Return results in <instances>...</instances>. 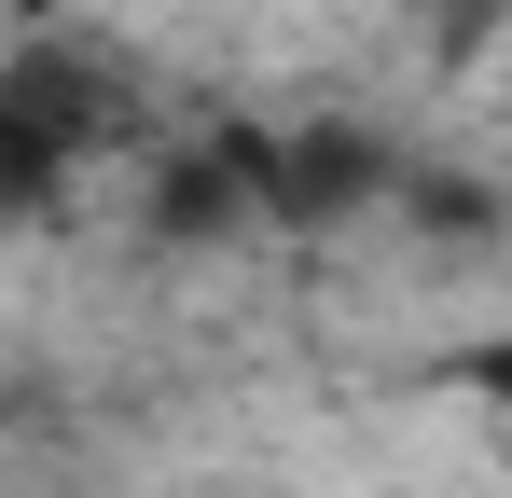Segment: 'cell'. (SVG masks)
<instances>
[{"label": "cell", "instance_id": "cell-1", "mask_svg": "<svg viewBox=\"0 0 512 498\" xmlns=\"http://www.w3.org/2000/svg\"><path fill=\"white\" fill-rule=\"evenodd\" d=\"M416 166L388 153L374 125H291V139H263V222H291V236H319V222H360V208H388Z\"/></svg>", "mask_w": 512, "mask_h": 498}, {"label": "cell", "instance_id": "cell-2", "mask_svg": "<svg viewBox=\"0 0 512 498\" xmlns=\"http://www.w3.org/2000/svg\"><path fill=\"white\" fill-rule=\"evenodd\" d=\"M97 125H111V83H84L70 56H14V83H0L14 208H42V194H56V166H70V153H97Z\"/></svg>", "mask_w": 512, "mask_h": 498}, {"label": "cell", "instance_id": "cell-3", "mask_svg": "<svg viewBox=\"0 0 512 498\" xmlns=\"http://www.w3.org/2000/svg\"><path fill=\"white\" fill-rule=\"evenodd\" d=\"M471 388H485V402L512 415V332H485V346H471Z\"/></svg>", "mask_w": 512, "mask_h": 498}]
</instances>
